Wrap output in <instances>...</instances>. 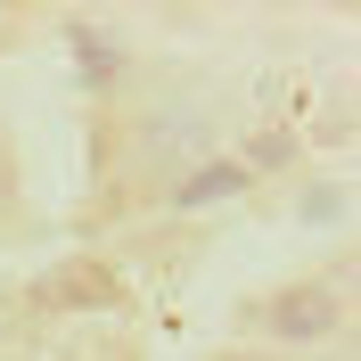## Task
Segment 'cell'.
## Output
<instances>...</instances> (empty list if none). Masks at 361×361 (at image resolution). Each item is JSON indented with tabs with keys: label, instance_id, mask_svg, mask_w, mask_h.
<instances>
[{
	"label": "cell",
	"instance_id": "6da1fadb",
	"mask_svg": "<svg viewBox=\"0 0 361 361\" xmlns=\"http://www.w3.org/2000/svg\"><path fill=\"white\" fill-rule=\"evenodd\" d=\"M263 320H271V337H329L337 329V295L329 288H288Z\"/></svg>",
	"mask_w": 361,
	"mask_h": 361
}]
</instances>
